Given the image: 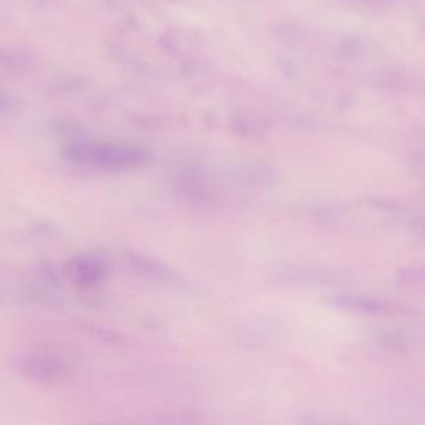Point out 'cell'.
<instances>
[{"label":"cell","mask_w":425,"mask_h":425,"mask_svg":"<svg viewBox=\"0 0 425 425\" xmlns=\"http://www.w3.org/2000/svg\"><path fill=\"white\" fill-rule=\"evenodd\" d=\"M77 327L84 335L93 338L95 342L109 345V347H120L126 343V337L115 328L105 326L103 323L94 321H79Z\"/></svg>","instance_id":"4"},{"label":"cell","mask_w":425,"mask_h":425,"mask_svg":"<svg viewBox=\"0 0 425 425\" xmlns=\"http://www.w3.org/2000/svg\"><path fill=\"white\" fill-rule=\"evenodd\" d=\"M62 154L71 164L104 172L131 171L149 161L147 152L141 149L105 141H74Z\"/></svg>","instance_id":"1"},{"label":"cell","mask_w":425,"mask_h":425,"mask_svg":"<svg viewBox=\"0 0 425 425\" xmlns=\"http://www.w3.org/2000/svg\"><path fill=\"white\" fill-rule=\"evenodd\" d=\"M15 372L32 383L56 384L69 376L68 364L51 354H27L14 364Z\"/></svg>","instance_id":"2"},{"label":"cell","mask_w":425,"mask_h":425,"mask_svg":"<svg viewBox=\"0 0 425 425\" xmlns=\"http://www.w3.org/2000/svg\"><path fill=\"white\" fill-rule=\"evenodd\" d=\"M62 274L76 287L93 288L109 278L110 266L99 256L79 254L64 263Z\"/></svg>","instance_id":"3"}]
</instances>
